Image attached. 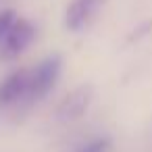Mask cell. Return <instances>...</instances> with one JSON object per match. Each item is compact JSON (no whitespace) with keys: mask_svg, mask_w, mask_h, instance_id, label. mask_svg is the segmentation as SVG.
Returning a JSON list of instances; mask_svg holds the SVG:
<instances>
[{"mask_svg":"<svg viewBox=\"0 0 152 152\" xmlns=\"http://www.w3.org/2000/svg\"><path fill=\"white\" fill-rule=\"evenodd\" d=\"M61 69H63V58L61 54H50L46 56L36 69L29 71V90H27V98L31 100H40L44 98L54 83L61 77Z\"/></svg>","mask_w":152,"mask_h":152,"instance_id":"6da1fadb","label":"cell"},{"mask_svg":"<svg viewBox=\"0 0 152 152\" xmlns=\"http://www.w3.org/2000/svg\"><path fill=\"white\" fill-rule=\"evenodd\" d=\"M27 90H29V71L19 69V71L11 73L2 83H0V108L11 106L17 100L25 98Z\"/></svg>","mask_w":152,"mask_h":152,"instance_id":"277c9868","label":"cell"},{"mask_svg":"<svg viewBox=\"0 0 152 152\" xmlns=\"http://www.w3.org/2000/svg\"><path fill=\"white\" fill-rule=\"evenodd\" d=\"M92 96H94V88H92V86H79V88H75L73 92H69V94L61 100V104H58V108H56L58 119H61V121L79 119V117L88 110V106H90V102H92Z\"/></svg>","mask_w":152,"mask_h":152,"instance_id":"3957f363","label":"cell"},{"mask_svg":"<svg viewBox=\"0 0 152 152\" xmlns=\"http://www.w3.org/2000/svg\"><path fill=\"white\" fill-rule=\"evenodd\" d=\"M108 148H110L108 137H96V140L88 142L86 146H81L77 152H108Z\"/></svg>","mask_w":152,"mask_h":152,"instance_id":"8992f818","label":"cell"},{"mask_svg":"<svg viewBox=\"0 0 152 152\" xmlns=\"http://www.w3.org/2000/svg\"><path fill=\"white\" fill-rule=\"evenodd\" d=\"M15 21H17L15 11L7 9V11H2V13H0V42L4 40V36L9 34V29L13 27V23H15Z\"/></svg>","mask_w":152,"mask_h":152,"instance_id":"52a82bcc","label":"cell"},{"mask_svg":"<svg viewBox=\"0 0 152 152\" xmlns=\"http://www.w3.org/2000/svg\"><path fill=\"white\" fill-rule=\"evenodd\" d=\"M102 2L104 0H71V4L67 7V15H65L67 29L79 31L81 27H86Z\"/></svg>","mask_w":152,"mask_h":152,"instance_id":"5b68a950","label":"cell"},{"mask_svg":"<svg viewBox=\"0 0 152 152\" xmlns=\"http://www.w3.org/2000/svg\"><path fill=\"white\" fill-rule=\"evenodd\" d=\"M36 38V27L27 19H17L4 40L0 42V58L2 61H15L19 54L27 50V46Z\"/></svg>","mask_w":152,"mask_h":152,"instance_id":"7a4b0ae2","label":"cell"}]
</instances>
